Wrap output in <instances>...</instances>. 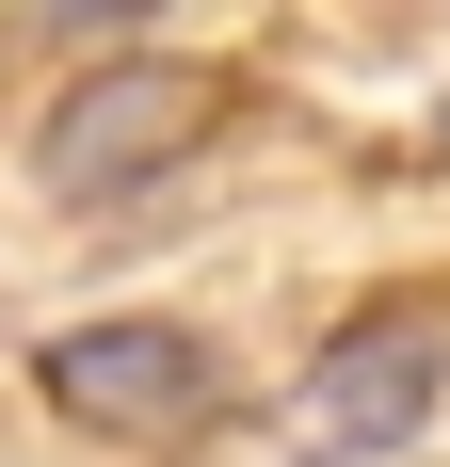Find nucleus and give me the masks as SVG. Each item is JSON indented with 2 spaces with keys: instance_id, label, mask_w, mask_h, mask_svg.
Listing matches in <instances>:
<instances>
[{
  "instance_id": "obj_3",
  "label": "nucleus",
  "mask_w": 450,
  "mask_h": 467,
  "mask_svg": "<svg viewBox=\"0 0 450 467\" xmlns=\"http://www.w3.org/2000/svg\"><path fill=\"white\" fill-rule=\"evenodd\" d=\"M33 387L65 420H97V435H210V403H225L193 323H65L33 355Z\"/></svg>"
},
{
  "instance_id": "obj_1",
  "label": "nucleus",
  "mask_w": 450,
  "mask_h": 467,
  "mask_svg": "<svg viewBox=\"0 0 450 467\" xmlns=\"http://www.w3.org/2000/svg\"><path fill=\"white\" fill-rule=\"evenodd\" d=\"M210 65H161V48H129V65H97V81H65V113L33 130V178L48 193H145V178H178L193 145H210Z\"/></svg>"
},
{
  "instance_id": "obj_2",
  "label": "nucleus",
  "mask_w": 450,
  "mask_h": 467,
  "mask_svg": "<svg viewBox=\"0 0 450 467\" xmlns=\"http://www.w3.org/2000/svg\"><path fill=\"white\" fill-rule=\"evenodd\" d=\"M435 387H450V323L435 306H370V323H338L322 371L290 387V451L306 467H370V451H403V435L435 420Z\"/></svg>"
}]
</instances>
